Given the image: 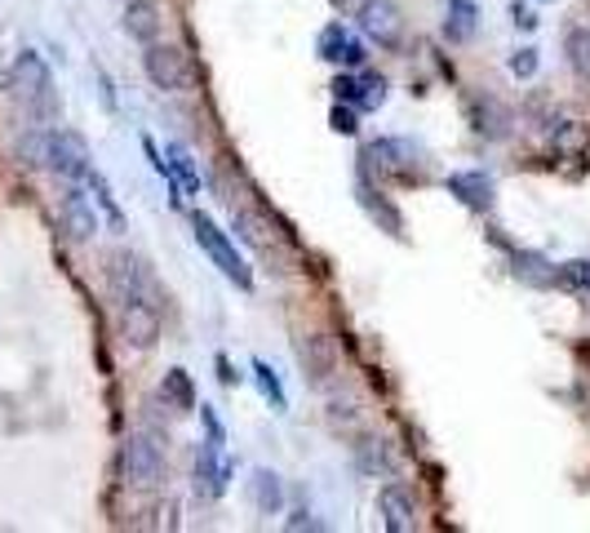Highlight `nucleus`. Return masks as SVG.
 Masks as SVG:
<instances>
[{
  "instance_id": "obj_1",
  "label": "nucleus",
  "mask_w": 590,
  "mask_h": 533,
  "mask_svg": "<svg viewBox=\"0 0 590 533\" xmlns=\"http://www.w3.org/2000/svg\"><path fill=\"white\" fill-rule=\"evenodd\" d=\"M191 231H195V245H201L209 258H214V267L231 280V284H240V289H254V271H249V263H244L240 254H235V245H231V236L209 218V214H201L195 210L191 214Z\"/></svg>"
},
{
  "instance_id": "obj_2",
  "label": "nucleus",
  "mask_w": 590,
  "mask_h": 533,
  "mask_svg": "<svg viewBox=\"0 0 590 533\" xmlns=\"http://www.w3.org/2000/svg\"><path fill=\"white\" fill-rule=\"evenodd\" d=\"M44 169L59 174L63 182H80L93 169L89 142L76 129H44Z\"/></svg>"
},
{
  "instance_id": "obj_3",
  "label": "nucleus",
  "mask_w": 590,
  "mask_h": 533,
  "mask_svg": "<svg viewBox=\"0 0 590 533\" xmlns=\"http://www.w3.org/2000/svg\"><path fill=\"white\" fill-rule=\"evenodd\" d=\"M120 475L129 490H156L165 480V454L152 435H129L120 445Z\"/></svg>"
},
{
  "instance_id": "obj_4",
  "label": "nucleus",
  "mask_w": 590,
  "mask_h": 533,
  "mask_svg": "<svg viewBox=\"0 0 590 533\" xmlns=\"http://www.w3.org/2000/svg\"><path fill=\"white\" fill-rule=\"evenodd\" d=\"M165 333V320H161V307L152 299H125L120 303V338L133 347V352H152Z\"/></svg>"
},
{
  "instance_id": "obj_5",
  "label": "nucleus",
  "mask_w": 590,
  "mask_h": 533,
  "mask_svg": "<svg viewBox=\"0 0 590 533\" xmlns=\"http://www.w3.org/2000/svg\"><path fill=\"white\" fill-rule=\"evenodd\" d=\"M142 72H146V80H152L156 89H165V93H182L191 85V67H187V54L178 50V45L152 40L142 50Z\"/></svg>"
},
{
  "instance_id": "obj_6",
  "label": "nucleus",
  "mask_w": 590,
  "mask_h": 533,
  "mask_svg": "<svg viewBox=\"0 0 590 533\" xmlns=\"http://www.w3.org/2000/svg\"><path fill=\"white\" fill-rule=\"evenodd\" d=\"M364 161L377 169V174H396V178H413L418 165H422V148L413 138H400V134H386V138H373L364 148Z\"/></svg>"
},
{
  "instance_id": "obj_7",
  "label": "nucleus",
  "mask_w": 590,
  "mask_h": 533,
  "mask_svg": "<svg viewBox=\"0 0 590 533\" xmlns=\"http://www.w3.org/2000/svg\"><path fill=\"white\" fill-rule=\"evenodd\" d=\"M360 31L377 45V50H400V40H405V14L396 0H364L360 5Z\"/></svg>"
},
{
  "instance_id": "obj_8",
  "label": "nucleus",
  "mask_w": 590,
  "mask_h": 533,
  "mask_svg": "<svg viewBox=\"0 0 590 533\" xmlns=\"http://www.w3.org/2000/svg\"><path fill=\"white\" fill-rule=\"evenodd\" d=\"M466 125L484 142H502V138H511L515 116H511L506 103L493 99V93H471V99H466Z\"/></svg>"
},
{
  "instance_id": "obj_9",
  "label": "nucleus",
  "mask_w": 590,
  "mask_h": 533,
  "mask_svg": "<svg viewBox=\"0 0 590 533\" xmlns=\"http://www.w3.org/2000/svg\"><path fill=\"white\" fill-rule=\"evenodd\" d=\"M445 187H449V196H458L475 214H488V210H493V201H498V182L488 178L484 169H458V174L445 178Z\"/></svg>"
},
{
  "instance_id": "obj_10",
  "label": "nucleus",
  "mask_w": 590,
  "mask_h": 533,
  "mask_svg": "<svg viewBox=\"0 0 590 533\" xmlns=\"http://www.w3.org/2000/svg\"><path fill=\"white\" fill-rule=\"evenodd\" d=\"M298 365L307 382H324L337 373V347L329 333H303L298 338Z\"/></svg>"
},
{
  "instance_id": "obj_11",
  "label": "nucleus",
  "mask_w": 590,
  "mask_h": 533,
  "mask_svg": "<svg viewBox=\"0 0 590 533\" xmlns=\"http://www.w3.org/2000/svg\"><path fill=\"white\" fill-rule=\"evenodd\" d=\"M10 85H14L18 99L36 103L40 93L54 89V76H49V67H44V59H40L36 50H23V54L14 59V67H10Z\"/></svg>"
},
{
  "instance_id": "obj_12",
  "label": "nucleus",
  "mask_w": 590,
  "mask_h": 533,
  "mask_svg": "<svg viewBox=\"0 0 590 533\" xmlns=\"http://www.w3.org/2000/svg\"><path fill=\"white\" fill-rule=\"evenodd\" d=\"M59 214H63L67 236H72V240H80V245H85V240H93V236H98V210H93V201L85 196V191H80L76 182H67Z\"/></svg>"
},
{
  "instance_id": "obj_13",
  "label": "nucleus",
  "mask_w": 590,
  "mask_h": 533,
  "mask_svg": "<svg viewBox=\"0 0 590 533\" xmlns=\"http://www.w3.org/2000/svg\"><path fill=\"white\" fill-rule=\"evenodd\" d=\"M107 284L116 289L120 303H125V299H146V294H152V276H146L142 263L129 258V254H107Z\"/></svg>"
},
{
  "instance_id": "obj_14",
  "label": "nucleus",
  "mask_w": 590,
  "mask_h": 533,
  "mask_svg": "<svg viewBox=\"0 0 590 533\" xmlns=\"http://www.w3.org/2000/svg\"><path fill=\"white\" fill-rule=\"evenodd\" d=\"M356 201H360V210H364V214L377 223V231L396 236V240L405 236V214H400L396 205H390V201L382 196V191H377L369 178H360V182H356Z\"/></svg>"
},
{
  "instance_id": "obj_15",
  "label": "nucleus",
  "mask_w": 590,
  "mask_h": 533,
  "mask_svg": "<svg viewBox=\"0 0 590 533\" xmlns=\"http://www.w3.org/2000/svg\"><path fill=\"white\" fill-rule=\"evenodd\" d=\"M161 23H165V18H161V5H156V0H129L125 14H120L125 36L138 40V45L161 40Z\"/></svg>"
},
{
  "instance_id": "obj_16",
  "label": "nucleus",
  "mask_w": 590,
  "mask_h": 533,
  "mask_svg": "<svg viewBox=\"0 0 590 533\" xmlns=\"http://www.w3.org/2000/svg\"><path fill=\"white\" fill-rule=\"evenodd\" d=\"M249 503H254L258 516H280V507H284V480L271 467H258L249 475Z\"/></svg>"
},
{
  "instance_id": "obj_17",
  "label": "nucleus",
  "mask_w": 590,
  "mask_h": 533,
  "mask_svg": "<svg viewBox=\"0 0 590 533\" xmlns=\"http://www.w3.org/2000/svg\"><path fill=\"white\" fill-rule=\"evenodd\" d=\"M377 507H382L390 533H409V529H413V498L400 490V484H382Z\"/></svg>"
},
{
  "instance_id": "obj_18",
  "label": "nucleus",
  "mask_w": 590,
  "mask_h": 533,
  "mask_svg": "<svg viewBox=\"0 0 590 533\" xmlns=\"http://www.w3.org/2000/svg\"><path fill=\"white\" fill-rule=\"evenodd\" d=\"M231 231H235V236H240L249 250H258V254H267V258H271L275 240L267 236V223H262L254 210H231Z\"/></svg>"
},
{
  "instance_id": "obj_19",
  "label": "nucleus",
  "mask_w": 590,
  "mask_h": 533,
  "mask_svg": "<svg viewBox=\"0 0 590 533\" xmlns=\"http://www.w3.org/2000/svg\"><path fill=\"white\" fill-rule=\"evenodd\" d=\"M161 401L174 409V414H191L195 409V386H191V373L187 369H169L161 378Z\"/></svg>"
},
{
  "instance_id": "obj_20",
  "label": "nucleus",
  "mask_w": 590,
  "mask_h": 533,
  "mask_svg": "<svg viewBox=\"0 0 590 533\" xmlns=\"http://www.w3.org/2000/svg\"><path fill=\"white\" fill-rule=\"evenodd\" d=\"M564 59L577 80L590 85V27H568L564 31Z\"/></svg>"
},
{
  "instance_id": "obj_21",
  "label": "nucleus",
  "mask_w": 590,
  "mask_h": 533,
  "mask_svg": "<svg viewBox=\"0 0 590 533\" xmlns=\"http://www.w3.org/2000/svg\"><path fill=\"white\" fill-rule=\"evenodd\" d=\"M515 280H524V284H533V289H551V284H555V267H551L542 254L524 250V254H515Z\"/></svg>"
},
{
  "instance_id": "obj_22",
  "label": "nucleus",
  "mask_w": 590,
  "mask_h": 533,
  "mask_svg": "<svg viewBox=\"0 0 590 533\" xmlns=\"http://www.w3.org/2000/svg\"><path fill=\"white\" fill-rule=\"evenodd\" d=\"M475 18H479V10L471 5V0H449V18H445V36L449 40H471L475 36Z\"/></svg>"
},
{
  "instance_id": "obj_23",
  "label": "nucleus",
  "mask_w": 590,
  "mask_h": 533,
  "mask_svg": "<svg viewBox=\"0 0 590 533\" xmlns=\"http://www.w3.org/2000/svg\"><path fill=\"white\" fill-rule=\"evenodd\" d=\"M390 449L382 445V441H360L356 445V471H364V475H390Z\"/></svg>"
},
{
  "instance_id": "obj_24",
  "label": "nucleus",
  "mask_w": 590,
  "mask_h": 533,
  "mask_svg": "<svg viewBox=\"0 0 590 533\" xmlns=\"http://www.w3.org/2000/svg\"><path fill=\"white\" fill-rule=\"evenodd\" d=\"M85 182H89V191H93V201H98V210L107 214V223L116 227V231H125V214H120V205H116V196H112V182L98 174V169H89L85 174Z\"/></svg>"
},
{
  "instance_id": "obj_25",
  "label": "nucleus",
  "mask_w": 590,
  "mask_h": 533,
  "mask_svg": "<svg viewBox=\"0 0 590 533\" xmlns=\"http://www.w3.org/2000/svg\"><path fill=\"white\" fill-rule=\"evenodd\" d=\"M165 156H169V169H174V178L191 191V196H201V174H195V165H191V156H187V148L182 142H169L165 148Z\"/></svg>"
},
{
  "instance_id": "obj_26",
  "label": "nucleus",
  "mask_w": 590,
  "mask_h": 533,
  "mask_svg": "<svg viewBox=\"0 0 590 533\" xmlns=\"http://www.w3.org/2000/svg\"><path fill=\"white\" fill-rule=\"evenodd\" d=\"M254 382H258V392L271 401V409H275V414H284V409H288V396H284V386H280V378H275V369H271L267 360H254Z\"/></svg>"
},
{
  "instance_id": "obj_27",
  "label": "nucleus",
  "mask_w": 590,
  "mask_h": 533,
  "mask_svg": "<svg viewBox=\"0 0 590 533\" xmlns=\"http://www.w3.org/2000/svg\"><path fill=\"white\" fill-rule=\"evenodd\" d=\"M506 67H511L515 80H533L537 67H542V54H537V45H520V50L506 59Z\"/></svg>"
},
{
  "instance_id": "obj_28",
  "label": "nucleus",
  "mask_w": 590,
  "mask_h": 533,
  "mask_svg": "<svg viewBox=\"0 0 590 533\" xmlns=\"http://www.w3.org/2000/svg\"><path fill=\"white\" fill-rule=\"evenodd\" d=\"M347 27H342V23H329L324 31H320V40H316V50H320V59L324 63H333L337 67V54H342V45H347Z\"/></svg>"
},
{
  "instance_id": "obj_29",
  "label": "nucleus",
  "mask_w": 590,
  "mask_h": 533,
  "mask_svg": "<svg viewBox=\"0 0 590 533\" xmlns=\"http://www.w3.org/2000/svg\"><path fill=\"white\" fill-rule=\"evenodd\" d=\"M386 103V76L382 72H360V107L373 112Z\"/></svg>"
},
{
  "instance_id": "obj_30",
  "label": "nucleus",
  "mask_w": 590,
  "mask_h": 533,
  "mask_svg": "<svg viewBox=\"0 0 590 533\" xmlns=\"http://www.w3.org/2000/svg\"><path fill=\"white\" fill-rule=\"evenodd\" d=\"M555 284H564V289H581V294H590V263H586V258H573V263L555 267Z\"/></svg>"
},
{
  "instance_id": "obj_31",
  "label": "nucleus",
  "mask_w": 590,
  "mask_h": 533,
  "mask_svg": "<svg viewBox=\"0 0 590 533\" xmlns=\"http://www.w3.org/2000/svg\"><path fill=\"white\" fill-rule=\"evenodd\" d=\"M18 161L31 169H44V129H31L18 138Z\"/></svg>"
},
{
  "instance_id": "obj_32",
  "label": "nucleus",
  "mask_w": 590,
  "mask_h": 533,
  "mask_svg": "<svg viewBox=\"0 0 590 533\" xmlns=\"http://www.w3.org/2000/svg\"><path fill=\"white\" fill-rule=\"evenodd\" d=\"M329 89H333V99H337V103L360 107V76H356V72H337Z\"/></svg>"
},
{
  "instance_id": "obj_33",
  "label": "nucleus",
  "mask_w": 590,
  "mask_h": 533,
  "mask_svg": "<svg viewBox=\"0 0 590 533\" xmlns=\"http://www.w3.org/2000/svg\"><path fill=\"white\" fill-rule=\"evenodd\" d=\"M329 422H333V427H356V422H360L356 401H351V396H333V401H329Z\"/></svg>"
},
{
  "instance_id": "obj_34",
  "label": "nucleus",
  "mask_w": 590,
  "mask_h": 533,
  "mask_svg": "<svg viewBox=\"0 0 590 533\" xmlns=\"http://www.w3.org/2000/svg\"><path fill=\"white\" fill-rule=\"evenodd\" d=\"M364 59H369L364 40L347 36V45H342V54H337V67H342V72H360V67H364Z\"/></svg>"
},
{
  "instance_id": "obj_35",
  "label": "nucleus",
  "mask_w": 590,
  "mask_h": 533,
  "mask_svg": "<svg viewBox=\"0 0 590 533\" xmlns=\"http://www.w3.org/2000/svg\"><path fill=\"white\" fill-rule=\"evenodd\" d=\"M329 129H333V134H347V138H351V134L360 129V120H356V107H351V103H347V107L337 103V107L329 112Z\"/></svg>"
},
{
  "instance_id": "obj_36",
  "label": "nucleus",
  "mask_w": 590,
  "mask_h": 533,
  "mask_svg": "<svg viewBox=\"0 0 590 533\" xmlns=\"http://www.w3.org/2000/svg\"><path fill=\"white\" fill-rule=\"evenodd\" d=\"M284 529H288V533H298V529H324V524H320V520H316L307 507H298V511H293V516L284 520Z\"/></svg>"
},
{
  "instance_id": "obj_37",
  "label": "nucleus",
  "mask_w": 590,
  "mask_h": 533,
  "mask_svg": "<svg viewBox=\"0 0 590 533\" xmlns=\"http://www.w3.org/2000/svg\"><path fill=\"white\" fill-rule=\"evenodd\" d=\"M511 23H515L520 31H533V27H537V14H533L528 5H520V0H515V5H511Z\"/></svg>"
},
{
  "instance_id": "obj_38",
  "label": "nucleus",
  "mask_w": 590,
  "mask_h": 533,
  "mask_svg": "<svg viewBox=\"0 0 590 533\" xmlns=\"http://www.w3.org/2000/svg\"><path fill=\"white\" fill-rule=\"evenodd\" d=\"M201 418H205V427H209V441H214V445H222V422L214 418V409H209V405H201Z\"/></svg>"
},
{
  "instance_id": "obj_39",
  "label": "nucleus",
  "mask_w": 590,
  "mask_h": 533,
  "mask_svg": "<svg viewBox=\"0 0 590 533\" xmlns=\"http://www.w3.org/2000/svg\"><path fill=\"white\" fill-rule=\"evenodd\" d=\"M218 382H222V386H235V382H240V373L231 369V360H227V356H218Z\"/></svg>"
},
{
  "instance_id": "obj_40",
  "label": "nucleus",
  "mask_w": 590,
  "mask_h": 533,
  "mask_svg": "<svg viewBox=\"0 0 590 533\" xmlns=\"http://www.w3.org/2000/svg\"><path fill=\"white\" fill-rule=\"evenodd\" d=\"M98 89H103V107H107V112H116V93H112L107 72H98Z\"/></svg>"
}]
</instances>
